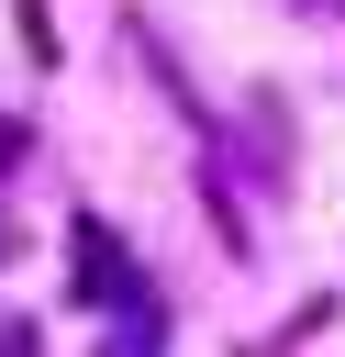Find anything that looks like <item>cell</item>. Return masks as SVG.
<instances>
[{
  "mask_svg": "<svg viewBox=\"0 0 345 357\" xmlns=\"http://www.w3.org/2000/svg\"><path fill=\"white\" fill-rule=\"evenodd\" d=\"M67 257H78V268H67V290H78V301H100V312H134V301H145V268H134V245H122L100 212H78V223H67Z\"/></svg>",
  "mask_w": 345,
  "mask_h": 357,
  "instance_id": "1",
  "label": "cell"
},
{
  "mask_svg": "<svg viewBox=\"0 0 345 357\" xmlns=\"http://www.w3.org/2000/svg\"><path fill=\"white\" fill-rule=\"evenodd\" d=\"M100 357H156V301H145V312H134V324H122V335H111Z\"/></svg>",
  "mask_w": 345,
  "mask_h": 357,
  "instance_id": "2",
  "label": "cell"
},
{
  "mask_svg": "<svg viewBox=\"0 0 345 357\" xmlns=\"http://www.w3.org/2000/svg\"><path fill=\"white\" fill-rule=\"evenodd\" d=\"M22 45H33V56H56V22H45V0H22Z\"/></svg>",
  "mask_w": 345,
  "mask_h": 357,
  "instance_id": "3",
  "label": "cell"
},
{
  "mask_svg": "<svg viewBox=\"0 0 345 357\" xmlns=\"http://www.w3.org/2000/svg\"><path fill=\"white\" fill-rule=\"evenodd\" d=\"M0 357H33V324L22 312H0Z\"/></svg>",
  "mask_w": 345,
  "mask_h": 357,
  "instance_id": "4",
  "label": "cell"
},
{
  "mask_svg": "<svg viewBox=\"0 0 345 357\" xmlns=\"http://www.w3.org/2000/svg\"><path fill=\"white\" fill-rule=\"evenodd\" d=\"M0 167H22V123H0Z\"/></svg>",
  "mask_w": 345,
  "mask_h": 357,
  "instance_id": "5",
  "label": "cell"
},
{
  "mask_svg": "<svg viewBox=\"0 0 345 357\" xmlns=\"http://www.w3.org/2000/svg\"><path fill=\"white\" fill-rule=\"evenodd\" d=\"M300 11H345V0H300Z\"/></svg>",
  "mask_w": 345,
  "mask_h": 357,
  "instance_id": "6",
  "label": "cell"
},
{
  "mask_svg": "<svg viewBox=\"0 0 345 357\" xmlns=\"http://www.w3.org/2000/svg\"><path fill=\"white\" fill-rule=\"evenodd\" d=\"M0 257H11V223H0Z\"/></svg>",
  "mask_w": 345,
  "mask_h": 357,
  "instance_id": "7",
  "label": "cell"
}]
</instances>
